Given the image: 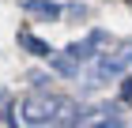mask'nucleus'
<instances>
[{"mask_svg":"<svg viewBox=\"0 0 132 128\" xmlns=\"http://www.w3.org/2000/svg\"><path fill=\"white\" fill-rule=\"evenodd\" d=\"M19 117L27 124H49V121L61 117V102L57 98H27L23 109H19Z\"/></svg>","mask_w":132,"mask_h":128,"instance_id":"f257e3e1","label":"nucleus"},{"mask_svg":"<svg viewBox=\"0 0 132 128\" xmlns=\"http://www.w3.org/2000/svg\"><path fill=\"white\" fill-rule=\"evenodd\" d=\"M121 102L132 106V75H125V83H121Z\"/></svg>","mask_w":132,"mask_h":128,"instance_id":"423d86ee","label":"nucleus"},{"mask_svg":"<svg viewBox=\"0 0 132 128\" xmlns=\"http://www.w3.org/2000/svg\"><path fill=\"white\" fill-rule=\"evenodd\" d=\"M23 8L30 11L34 19H61V4H53V0H27V4H23Z\"/></svg>","mask_w":132,"mask_h":128,"instance_id":"7ed1b4c3","label":"nucleus"},{"mask_svg":"<svg viewBox=\"0 0 132 128\" xmlns=\"http://www.w3.org/2000/svg\"><path fill=\"white\" fill-rule=\"evenodd\" d=\"M19 41H23V45H27V49L34 53V57H49V45H45L42 38H34V34H27V30L19 34Z\"/></svg>","mask_w":132,"mask_h":128,"instance_id":"20e7f679","label":"nucleus"},{"mask_svg":"<svg viewBox=\"0 0 132 128\" xmlns=\"http://www.w3.org/2000/svg\"><path fill=\"white\" fill-rule=\"evenodd\" d=\"M76 64H79V60L72 57V53H68V57H57V60H53V68L61 72V75H76Z\"/></svg>","mask_w":132,"mask_h":128,"instance_id":"39448f33","label":"nucleus"},{"mask_svg":"<svg viewBox=\"0 0 132 128\" xmlns=\"http://www.w3.org/2000/svg\"><path fill=\"white\" fill-rule=\"evenodd\" d=\"M128 4H132V0H128Z\"/></svg>","mask_w":132,"mask_h":128,"instance_id":"0eeeda50","label":"nucleus"},{"mask_svg":"<svg viewBox=\"0 0 132 128\" xmlns=\"http://www.w3.org/2000/svg\"><path fill=\"white\" fill-rule=\"evenodd\" d=\"M106 41H110V34H106V30H94V34H91L87 41H76V45H68V53H72L76 60H87L91 53H98L102 45H106Z\"/></svg>","mask_w":132,"mask_h":128,"instance_id":"f03ea898","label":"nucleus"}]
</instances>
